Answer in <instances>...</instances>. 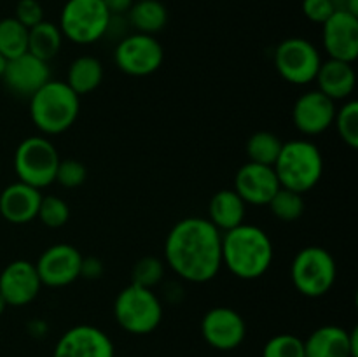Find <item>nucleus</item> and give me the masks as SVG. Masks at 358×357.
Here are the masks:
<instances>
[{
  "label": "nucleus",
  "instance_id": "nucleus-1",
  "mask_svg": "<svg viewBox=\"0 0 358 357\" xmlns=\"http://www.w3.org/2000/svg\"><path fill=\"white\" fill-rule=\"evenodd\" d=\"M164 262L185 282H210L222 268V233L205 217L180 219L164 240Z\"/></svg>",
  "mask_w": 358,
  "mask_h": 357
},
{
  "label": "nucleus",
  "instance_id": "nucleus-2",
  "mask_svg": "<svg viewBox=\"0 0 358 357\" xmlns=\"http://www.w3.org/2000/svg\"><path fill=\"white\" fill-rule=\"evenodd\" d=\"M273 259L275 247L262 227L243 223L222 233V266L236 279H261L271 268Z\"/></svg>",
  "mask_w": 358,
  "mask_h": 357
},
{
  "label": "nucleus",
  "instance_id": "nucleus-3",
  "mask_svg": "<svg viewBox=\"0 0 358 357\" xmlns=\"http://www.w3.org/2000/svg\"><path fill=\"white\" fill-rule=\"evenodd\" d=\"M28 100L31 122L44 136L65 133L79 118L80 97L65 80H48Z\"/></svg>",
  "mask_w": 358,
  "mask_h": 357
},
{
  "label": "nucleus",
  "instance_id": "nucleus-4",
  "mask_svg": "<svg viewBox=\"0 0 358 357\" xmlns=\"http://www.w3.org/2000/svg\"><path fill=\"white\" fill-rule=\"evenodd\" d=\"M273 168L282 188L304 195L322 181L324 156L310 140H290L282 146Z\"/></svg>",
  "mask_w": 358,
  "mask_h": 357
},
{
  "label": "nucleus",
  "instance_id": "nucleus-5",
  "mask_svg": "<svg viewBox=\"0 0 358 357\" xmlns=\"http://www.w3.org/2000/svg\"><path fill=\"white\" fill-rule=\"evenodd\" d=\"M114 317L126 332L145 336L159 328L163 303L152 289L129 284L115 296Z\"/></svg>",
  "mask_w": 358,
  "mask_h": 357
},
{
  "label": "nucleus",
  "instance_id": "nucleus-6",
  "mask_svg": "<svg viewBox=\"0 0 358 357\" xmlns=\"http://www.w3.org/2000/svg\"><path fill=\"white\" fill-rule=\"evenodd\" d=\"M290 279L299 294L322 298L329 294L338 279V265L331 252L320 245L301 248L290 265Z\"/></svg>",
  "mask_w": 358,
  "mask_h": 357
},
{
  "label": "nucleus",
  "instance_id": "nucleus-7",
  "mask_svg": "<svg viewBox=\"0 0 358 357\" xmlns=\"http://www.w3.org/2000/svg\"><path fill=\"white\" fill-rule=\"evenodd\" d=\"M112 18L103 0H66L58 27L70 42L90 46L110 30Z\"/></svg>",
  "mask_w": 358,
  "mask_h": 357
},
{
  "label": "nucleus",
  "instance_id": "nucleus-8",
  "mask_svg": "<svg viewBox=\"0 0 358 357\" xmlns=\"http://www.w3.org/2000/svg\"><path fill=\"white\" fill-rule=\"evenodd\" d=\"M58 164V150L44 135L27 136L21 140L14 153V172L17 181L37 189L55 184Z\"/></svg>",
  "mask_w": 358,
  "mask_h": 357
},
{
  "label": "nucleus",
  "instance_id": "nucleus-9",
  "mask_svg": "<svg viewBox=\"0 0 358 357\" xmlns=\"http://www.w3.org/2000/svg\"><path fill=\"white\" fill-rule=\"evenodd\" d=\"M273 62L283 80L296 86H306L317 77L322 56L317 46L308 38L289 37L276 46Z\"/></svg>",
  "mask_w": 358,
  "mask_h": 357
},
{
  "label": "nucleus",
  "instance_id": "nucleus-10",
  "mask_svg": "<svg viewBox=\"0 0 358 357\" xmlns=\"http://www.w3.org/2000/svg\"><path fill=\"white\" fill-rule=\"evenodd\" d=\"M164 49L154 35L135 31L119 41L114 51V62L121 72L133 77H147L161 69Z\"/></svg>",
  "mask_w": 358,
  "mask_h": 357
},
{
  "label": "nucleus",
  "instance_id": "nucleus-11",
  "mask_svg": "<svg viewBox=\"0 0 358 357\" xmlns=\"http://www.w3.org/2000/svg\"><path fill=\"white\" fill-rule=\"evenodd\" d=\"M83 254L70 244H55L45 248L35 262L42 286L66 287L80 276Z\"/></svg>",
  "mask_w": 358,
  "mask_h": 357
},
{
  "label": "nucleus",
  "instance_id": "nucleus-12",
  "mask_svg": "<svg viewBox=\"0 0 358 357\" xmlns=\"http://www.w3.org/2000/svg\"><path fill=\"white\" fill-rule=\"evenodd\" d=\"M201 335L212 349L229 352L243 343L247 336V324L233 308L213 307L203 315Z\"/></svg>",
  "mask_w": 358,
  "mask_h": 357
},
{
  "label": "nucleus",
  "instance_id": "nucleus-13",
  "mask_svg": "<svg viewBox=\"0 0 358 357\" xmlns=\"http://www.w3.org/2000/svg\"><path fill=\"white\" fill-rule=\"evenodd\" d=\"M52 357H115V350L107 332L96 326L79 324L59 336Z\"/></svg>",
  "mask_w": 358,
  "mask_h": 357
},
{
  "label": "nucleus",
  "instance_id": "nucleus-14",
  "mask_svg": "<svg viewBox=\"0 0 358 357\" xmlns=\"http://www.w3.org/2000/svg\"><path fill=\"white\" fill-rule=\"evenodd\" d=\"M322 44L329 58L355 63L358 58V16L336 10L322 24Z\"/></svg>",
  "mask_w": 358,
  "mask_h": 357
},
{
  "label": "nucleus",
  "instance_id": "nucleus-15",
  "mask_svg": "<svg viewBox=\"0 0 358 357\" xmlns=\"http://www.w3.org/2000/svg\"><path fill=\"white\" fill-rule=\"evenodd\" d=\"M42 289L35 262L27 259H16L9 262L0 273V294L6 300L7 307H27Z\"/></svg>",
  "mask_w": 358,
  "mask_h": 357
},
{
  "label": "nucleus",
  "instance_id": "nucleus-16",
  "mask_svg": "<svg viewBox=\"0 0 358 357\" xmlns=\"http://www.w3.org/2000/svg\"><path fill=\"white\" fill-rule=\"evenodd\" d=\"M2 80L13 94L30 98L48 80H51V69H49L48 62L38 59L30 52H24V55L7 62Z\"/></svg>",
  "mask_w": 358,
  "mask_h": 357
},
{
  "label": "nucleus",
  "instance_id": "nucleus-17",
  "mask_svg": "<svg viewBox=\"0 0 358 357\" xmlns=\"http://www.w3.org/2000/svg\"><path fill=\"white\" fill-rule=\"evenodd\" d=\"M336 102L318 90L306 91L296 100L292 108L294 126L303 135L315 136L327 132L334 125Z\"/></svg>",
  "mask_w": 358,
  "mask_h": 357
},
{
  "label": "nucleus",
  "instance_id": "nucleus-18",
  "mask_svg": "<svg viewBox=\"0 0 358 357\" xmlns=\"http://www.w3.org/2000/svg\"><path fill=\"white\" fill-rule=\"evenodd\" d=\"M280 188L282 186L276 177L275 168L268 164L248 161L236 172V177H234V191L247 205L268 206Z\"/></svg>",
  "mask_w": 358,
  "mask_h": 357
},
{
  "label": "nucleus",
  "instance_id": "nucleus-19",
  "mask_svg": "<svg viewBox=\"0 0 358 357\" xmlns=\"http://www.w3.org/2000/svg\"><path fill=\"white\" fill-rule=\"evenodd\" d=\"M306 357H358V329L322 326L304 340Z\"/></svg>",
  "mask_w": 358,
  "mask_h": 357
},
{
  "label": "nucleus",
  "instance_id": "nucleus-20",
  "mask_svg": "<svg viewBox=\"0 0 358 357\" xmlns=\"http://www.w3.org/2000/svg\"><path fill=\"white\" fill-rule=\"evenodd\" d=\"M41 200V189L13 182L0 192V216L10 224H28L37 219Z\"/></svg>",
  "mask_w": 358,
  "mask_h": 357
},
{
  "label": "nucleus",
  "instance_id": "nucleus-21",
  "mask_svg": "<svg viewBox=\"0 0 358 357\" xmlns=\"http://www.w3.org/2000/svg\"><path fill=\"white\" fill-rule=\"evenodd\" d=\"M315 80L318 84L317 90L332 102H346L350 100L357 86L355 66L353 63L329 58L327 62H322Z\"/></svg>",
  "mask_w": 358,
  "mask_h": 357
},
{
  "label": "nucleus",
  "instance_id": "nucleus-22",
  "mask_svg": "<svg viewBox=\"0 0 358 357\" xmlns=\"http://www.w3.org/2000/svg\"><path fill=\"white\" fill-rule=\"evenodd\" d=\"M247 203L234 189H220L210 198L206 219L220 231H229L245 223Z\"/></svg>",
  "mask_w": 358,
  "mask_h": 357
},
{
  "label": "nucleus",
  "instance_id": "nucleus-23",
  "mask_svg": "<svg viewBox=\"0 0 358 357\" xmlns=\"http://www.w3.org/2000/svg\"><path fill=\"white\" fill-rule=\"evenodd\" d=\"M103 80V65L94 56H79L73 59L66 72V80L70 90L76 94L93 93Z\"/></svg>",
  "mask_w": 358,
  "mask_h": 357
},
{
  "label": "nucleus",
  "instance_id": "nucleus-24",
  "mask_svg": "<svg viewBox=\"0 0 358 357\" xmlns=\"http://www.w3.org/2000/svg\"><path fill=\"white\" fill-rule=\"evenodd\" d=\"M126 14L131 27L140 34L154 35L168 23V9L161 0H136Z\"/></svg>",
  "mask_w": 358,
  "mask_h": 357
},
{
  "label": "nucleus",
  "instance_id": "nucleus-25",
  "mask_svg": "<svg viewBox=\"0 0 358 357\" xmlns=\"http://www.w3.org/2000/svg\"><path fill=\"white\" fill-rule=\"evenodd\" d=\"M63 38L65 37L58 24L44 20L35 27L28 28V52L49 63L58 56Z\"/></svg>",
  "mask_w": 358,
  "mask_h": 357
},
{
  "label": "nucleus",
  "instance_id": "nucleus-26",
  "mask_svg": "<svg viewBox=\"0 0 358 357\" xmlns=\"http://www.w3.org/2000/svg\"><path fill=\"white\" fill-rule=\"evenodd\" d=\"M283 142L278 139V135L273 132H266V130H261V132L252 133L250 139L247 140V156L250 163L257 164H268V167H273L275 161L278 160V154L282 150Z\"/></svg>",
  "mask_w": 358,
  "mask_h": 357
},
{
  "label": "nucleus",
  "instance_id": "nucleus-27",
  "mask_svg": "<svg viewBox=\"0 0 358 357\" xmlns=\"http://www.w3.org/2000/svg\"><path fill=\"white\" fill-rule=\"evenodd\" d=\"M28 52V28L16 18L0 20V55L9 62Z\"/></svg>",
  "mask_w": 358,
  "mask_h": 357
},
{
  "label": "nucleus",
  "instance_id": "nucleus-28",
  "mask_svg": "<svg viewBox=\"0 0 358 357\" xmlns=\"http://www.w3.org/2000/svg\"><path fill=\"white\" fill-rule=\"evenodd\" d=\"M268 206L273 216L282 220V223H294V220L303 217L306 203H304L303 195H299V192L280 188L278 192L271 198V202L268 203Z\"/></svg>",
  "mask_w": 358,
  "mask_h": 357
},
{
  "label": "nucleus",
  "instance_id": "nucleus-29",
  "mask_svg": "<svg viewBox=\"0 0 358 357\" xmlns=\"http://www.w3.org/2000/svg\"><path fill=\"white\" fill-rule=\"evenodd\" d=\"M334 126L339 139L350 147H358V102L346 100L339 108H336Z\"/></svg>",
  "mask_w": 358,
  "mask_h": 357
},
{
  "label": "nucleus",
  "instance_id": "nucleus-30",
  "mask_svg": "<svg viewBox=\"0 0 358 357\" xmlns=\"http://www.w3.org/2000/svg\"><path fill=\"white\" fill-rule=\"evenodd\" d=\"M164 276V261L156 255H143L131 270V284L152 289Z\"/></svg>",
  "mask_w": 358,
  "mask_h": 357
},
{
  "label": "nucleus",
  "instance_id": "nucleus-31",
  "mask_svg": "<svg viewBox=\"0 0 358 357\" xmlns=\"http://www.w3.org/2000/svg\"><path fill=\"white\" fill-rule=\"evenodd\" d=\"M37 219L41 220L45 227H51V230L65 226L70 219L69 203L63 198H59V196L42 195Z\"/></svg>",
  "mask_w": 358,
  "mask_h": 357
},
{
  "label": "nucleus",
  "instance_id": "nucleus-32",
  "mask_svg": "<svg viewBox=\"0 0 358 357\" xmlns=\"http://www.w3.org/2000/svg\"><path fill=\"white\" fill-rule=\"evenodd\" d=\"M262 357H306L304 356V340L299 336L282 332L266 342Z\"/></svg>",
  "mask_w": 358,
  "mask_h": 357
},
{
  "label": "nucleus",
  "instance_id": "nucleus-33",
  "mask_svg": "<svg viewBox=\"0 0 358 357\" xmlns=\"http://www.w3.org/2000/svg\"><path fill=\"white\" fill-rule=\"evenodd\" d=\"M87 178V168L86 164L80 163L79 160H59L58 170H56L55 182H58L62 188L76 189L83 186Z\"/></svg>",
  "mask_w": 358,
  "mask_h": 357
},
{
  "label": "nucleus",
  "instance_id": "nucleus-34",
  "mask_svg": "<svg viewBox=\"0 0 358 357\" xmlns=\"http://www.w3.org/2000/svg\"><path fill=\"white\" fill-rule=\"evenodd\" d=\"M21 24L27 28L35 27L41 21H44V9L38 0H20L16 4V14H14Z\"/></svg>",
  "mask_w": 358,
  "mask_h": 357
},
{
  "label": "nucleus",
  "instance_id": "nucleus-35",
  "mask_svg": "<svg viewBox=\"0 0 358 357\" xmlns=\"http://www.w3.org/2000/svg\"><path fill=\"white\" fill-rule=\"evenodd\" d=\"M303 13L311 23L324 24L336 9L331 0H303Z\"/></svg>",
  "mask_w": 358,
  "mask_h": 357
},
{
  "label": "nucleus",
  "instance_id": "nucleus-36",
  "mask_svg": "<svg viewBox=\"0 0 358 357\" xmlns=\"http://www.w3.org/2000/svg\"><path fill=\"white\" fill-rule=\"evenodd\" d=\"M105 273V265L100 258L96 255H83V262H80V276L84 280H98L101 279Z\"/></svg>",
  "mask_w": 358,
  "mask_h": 357
},
{
  "label": "nucleus",
  "instance_id": "nucleus-37",
  "mask_svg": "<svg viewBox=\"0 0 358 357\" xmlns=\"http://www.w3.org/2000/svg\"><path fill=\"white\" fill-rule=\"evenodd\" d=\"M133 2H135V0H103V4L107 6L108 13H110L112 16L128 13L129 7L133 6Z\"/></svg>",
  "mask_w": 358,
  "mask_h": 357
},
{
  "label": "nucleus",
  "instance_id": "nucleus-38",
  "mask_svg": "<svg viewBox=\"0 0 358 357\" xmlns=\"http://www.w3.org/2000/svg\"><path fill=\"white\" fill-rule=\"evenodd\" d=\"M28 332H30L34 338H42L48 332V322L42 321V318H34V321L28 322Z\"/></svg>",
  "mask_w": 358,
  "mask_h": 357
},
{
  "label": "nucleus",
  "instance_id": "nucleus-39",
  "mask_svg": "<svg viewBox=\"0 0 358 357\" xmlns=\"http://www.w3.org/2000/svg\"><path fill=\"white\" fill-rule=\"evenodd\" d=\"M336 10H348L358 16V0H331Z\"/></svg>",
  "mask_w": 358,
  "mask_h": 357
},
{
  "label": "nucleus",
  "instance_id": "nucleus-40",
  "mask_svg": "<svg viewBox=\"0 0 358 357\" xmlns=\"http://www.w3.org/2000/svg\"><path fill=\"white\" fill-rule=\"evenodd\" d=\"M6 65H7V59L3 58L2 55H0V79H2V76H3V70H6Z\"/></svg>",
  "mask_w": 358,
  "mask_h": 357
},
{
  "label": "nucleus",
  "instance_id": "nucleus-41",
  "mask_svg": "<svg viewBox=\"0 0 358 357\" xmlns=\"http://www.w3.org/2000/svg\"><path fill=\"white\" fill-rule=\"evenodd\" d=\"M6 308H7V303H6V300H3V298H2V294H0V315H2L3 312H6Z\"/></svg>",
  "mask_w": 358,
  "mask_h": 357
}]
</instances>
